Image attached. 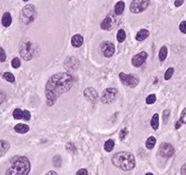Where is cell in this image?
<instances>
[{"label": "cell", "instance_id": "obj_44", "mask_svg": "<svg viewBox=\"0 0 186 175\" xmlns=\"http://www.w3.org/2000/svg\"><path fill=\"white\" fill-rule=\"evenodd\" d=\"M24 1H25V2H26V1H28V0H24Z\"/></svg>", "mask_w": 186, "mask_h": 175}, {"label": "cell", "instance_id": "obj_6", "mask_svg": "<svg viewBox=\"0 0 186 175\" xmlns=\"http://www.w3.org/2000/svg\"><path fill=\"white\" fill-rule=\"evenodd\" d=\"M119 79L121 80L122 84L125 85H128L131 88H134L139 84V77L137 75L133 74H127V73L121 72L119 73Z\"/></svg>", "mask_w": 186, "mask_h": 175}, {"label": "cell", "instance_id": "obj_8", "mask_svg": "<svg viewBox=\"0 0 186 175\" xmlns=\"http://www.w3.org/2000/svg\"><path fill=\"white\" fill-rule=\"evenodd\" d=\"M20 55L24 60H30L33 58V49L32 44L29 41L22 42L20 45Z\"/></svg>", "mask_w": 186, "mask_h": 175}, {"label": "cell", "instance_id": "obj_10", "mask_svg": "<svg viewBox=\"0 0 186 175\" xmlns=\"http://www.w3.org/2000/svg\"><path fill=\"white\" fill-rule=\"evenodd\" d=\"M174 154V147L169 143H162L159 147V155L162 158L169 159Z\"/></svg>", "mask_w": 186, "mask_h": 175}, {"label": "cell", "instance_id": "obj_7", "mask_svg": "<svg viewBox=\"0 0 186 175\" xmlns=\"http://www.w3.org/2000/svg\"><path fill=\"white\" fill-rule=\"evenodd\" d=\"M118 92L115 88H107L105 89L101 95V101L103 104H111L116 99Z\"/></svg>", "mask_w": 186, "mask_h": 175}, {"label": "cell", "instance_id": "obj_25", "mask_svg": "<svg viewBox=\"0 0 186 175\" xmlns=\"http://www.w3.org/2000/svg\"><path fill=\"white\" fill-rule=\"evenodd\" d=\"M117 41H118L119 43H123L125 39H126V33H125V31L123 29H121L119 30L118 32H117V37H116Z\"/></svg>", "mask_w": 186, "mask_h": 175}, {"label": "cell", "instance_id": "obj_20", "mask_svg": "<svg viewBox=\"0 0 186 175\" xmlns=\"http://www.w3.org/2000/svg\"><path fill=\"white\" fill-rule=\"evenodd\" d=\"M10 149V144L8 142L5 141V140H1V143H0V150H1V156H3L5 155L7 152Z\"/></svg>", "mask_w": 186, "mask_h": 175}, {"label": "cell", "instance_id": "obj_41", "mask_svg": "<svg viewBox=\"0 0 186 175\" xmlns=\"http://www.w3.org/2000/svg\"><path fill=\"white\" fill-rule=\"evenodd\" d=\"M180 175H186V164H184L180 169Z\"/></svg>", "mask_w": 186, "mask_h": 175}, {"label": "cell", "instance_id": "obj_16", "mask_svg": "<svg viewBox=\"0 0 186 175\" xmlns=\"http://www.w3.org/2000/svg\"><path fill=\"white\" fill-rule=\"evenodd\" d=\"M148 36H149V31L146 29H142L136 34V40L139 41V42H142V41L146 39Z\"/></svg>", "mask_w": 186, "mask_h": 175}, {"label": "cell", "instance_id": "obj_27", "mask_svg": "<svg viewBox=\"0 0 186 175\" xmlns=\"http://www.w3.org/2000/svg\"><path fill=\"white\" fill-rule=\"evenodd\" d=\"M53 165L55 166V167L59 168L62 166V156L60 155H56L53 158Z\"/></svg>", "mask_w": 186, "mask_h": 175}, {"label": "cell", "instance_id": "obj_14", "mask_svg": "<svg viewBox=\"0 0 186 175\" xmlns=\"http://www.w3.org/2000/svg\"><path fill=\"white\" fill-rule=\"evenodd\" d=\"M114 19L110 16H107L105 19L102 21V22L101 23V27L102 30H105V31H110L113 26H114Z\"/></svg>", "mask_w": 186, "mask_h": 175}, {"label": "cell", "instance_id": "obj_15", "mask_svg": "<svg viewBox=\"0 0 186 175\" xmlns=\"http://www.w3.org/2000/svg\"><path fill=\"white\" fill-rule=\"evenodd\" d=\"M84 38L81 34H75L71 39V44L73 47H79L83 45Z\"/></svg>", "mask_w": 186, "mask_h": 175}, {"label": "cell", "instance_id": "obj_37", "mask_svg": "<svg viewBox=\"0 0 186 175\" xmlns=\"http://www.w3.org/2000/svg\"><path fill=\"white\" fill-rule=\"evenodd\" d=\"M30 118H31L30 112L28 111V110H24V119H25V121H28V119H30Z\"/></svg>", "mask_w": 186, "mask_h": 175}, {"label": "cell", "instance_id": "obj_24", "mask_svg": "<svg viewBox=\"0 0 186 175\" xmlns=\"http://www.w3.org/2000/svg\"><path fill=\"white\" fill-rule=\"evenodd\" d=\"M167 56V47H162L159 50V59L160 61H164Z\"/></svg>", "mask_w": 186, "mask_h": 175}, {"label": "cell", "instance_id": "obj_4", "mask_svg": "<svg viewBox=\"0 0 186 175\" xmlns=\"http://www.w3.org/2000/svg\"><path fill=\"white\" fill-rule=\"evenodd\" d=\"M35 8L34 5H27L21 10L20 13V20L25 24L33 22L35 18Z\"/></svg>", "mask_w": 186, "mask_h": 175}, {"label": "cell", "instance_id": "obj_39", "mask_svg": "<svg viewBox=\"0 0 186 175\" xmlns=\"http://www.w3.org/2000/svg\"><path fill=\"white\" fill-rule=\"evenodd\" d=\"M0 53H1V61L2 62H4L6 60V54H5V51H4V49H3V47H1L0 48Z\"/></svg>", "mask_w": 186, "mask_h": 175}, {"label": "cell", "instance_id": "obj_18", "mask_svg": "<svg viewBox=\"0 0 186 175\" xmlns=\"http://www.w3.org/2000/svg\"><path fill=\"white\" fill-rule=\"evenodd\" d=\"M14 130L19 133H25L29 131V126L27 125V124L19 123L14 127Z\"/></svg>", "mask_w": 186, "mask_h": 175}, {"label": "cell", "instance_id": "obj_3", "mask_svg": "<svg viewBox=\"0 0 186 175\" xmlns=\"http://www.w3.org/2000/svg\"><path fill=\"white\" fill-rule=\"evenodd\" d=\"M112 162L115 167L123 170H131L135 167V158L129 152L122 151L115 154L112 158Z\"/></svg>", "mask_w": 186, "mask_h": 175}, {"label": "cell", "instance_id": "obj_30", "mask_svg": "<svg viewBox=\"0 0 186 175\" xmlns=\"http://www.w3.org/2000/svg\"><path fill=\"white\" fill-rule=\"evenodd\" d=\"M173 73H174V69L173 68H169L167 70L166 73H165V80H169L170 78L172 77V75H173Z\"/></svg>", "mask_w": 186, "mask_h": 175}, {"label": "cell", "instance_id": "obj_31", "mask_svg": "<svg viewBox=\"0 0 186 175\" xmlns=\"http://www.w3.org/2000/svg\"><path fill=\"white\" fill-rule=\"evenodd\" d=\"M11 66L14 69H18L21 66V60L19 58H14L11 61Z\"/></svg>", "mask_w": 186, "mask_h": 175}, {"label": "cell", "instance_id": "obj_21", "mask_svg": "<svg viewBox=\"0 0 186 175\" xmlns=\"http://www.w3.org/2000/svg\"><path fill=\"white\" fill-rule=\"evenodd\" d=\"M151 126L154 130H156L158 129V126H159V117H158V114L156 113L154 114V116L151 119Z\"/></svg>", "mask_w": 186, "mask_h": 175}, {"label": "cell", "instance_id": "obj_43", "mask_svg": "<svg viewBox=\"0 0 186 175\" xmlns=\"http://www.w3.org/2000/svg\"><path fill=\"white\" fill-rule=\"evenodd\" d=\"M145 175H154V174H153V173H151V172H148V173H146Z\"/></svg>", "mask_w": 186, "mask_h": 175}, {"label": "cell", "instance_id": "obj_19", "mask_svg": "<svg viewBox=\"0 0 186 175\" xmlns=\"http://www.w3.org/2000/svg\"><path fill=\"white\" fill-rule=\"evenodd\" d=\"M125 10V3L123 1H119L116 3V5L115 7V12L116 15H121L124 12Z\"/></svg>", "mask_w": 186, "mask_h": 175}, {"label": "cell", "instance_id": "obj_32", "mask_svg": "<svg viewBox=\"0 0 186 175\" xmlns=\"http://www.w3.org/2000/svg\"><path fill=\"white\" fill-rule=\"evenodd\" d=\"M127 135H128V129H127V128L122 129V130L120 131V132H119V138H120V140H124Z\"/></svg>", "mask_w": 186, "mask_h": 175}, {"label": "cell", "instance_id": "obj_28", "mask_svg": "<svg viewBox=\"0 0 186 175\" xmlns=\"http://www.w3.org/2000/svg\"><path fill=\"white\" fill-rule=\"evenodd\" d=\"M13 117L17 119H24V111L20 108H16L14 111H13Z\"/></svg>", "mask_w": 186, "mask_h": 175}, {"label": "cell", "instance_id": "obj_17", "mask_svg": "<svg viewBox=\"0 0 186 175\" xmlns=\"http://www.w3.org/2000/svg\"><path fill=\"white\" fill-rule=\"evenodd\" d=\"M11 21H12V19H11L10 13L6 12L5 14L3 15V17H2V24H3V26H5V27L10 26Z\"/></svg>", "mask_w": 186, "mask_h": 175}, {"label": "cell", "instance_id": "obj_45", "mask_svg": "<svg viewBox=\"0 0 186 175\" xmlns=\"http://www.w3.org/2000/svg\"><path fill=\"white\" fill-rule=\"evenodd\" d=\"M70 1H71V0H70Z\"/></svg>", "mask_w": 186, "mask_h": 175}, {"label": "cell", "instance_id": "obj_42", "mask_svg": "<svg viewBox=\"0 0 186 175\" xmlns=\"http://www.w3.org/2000/svg\"><path fill=\"white\" fill-rule=\"evenodd\" d=\"M46 175H59L56 172H54V170H50V172H48Z\"/></svg>", "mask_w": 186, "mask_h": 175}, {"label": "cell", "instance_id": "obj_12", "mask_svg": "<svg viewBox=\"0 0 186 175\" xmlns=\"http://www.w3.org/2000/svg\"><path fill=\"white\" fill-rule=\"evenodd\" d=\"M84 95L86 96V98L91 103H95L98 99V93L92 87H89V88L86 89L84 92Z\"/></svg>", "mask_w": 186, "mask_h": 175}, {"label": "cell", "instance_id": "obj_26", "mask_svg": "<svg viewBox=\"0 0 186 175\" xmlns=\"http://www.w3.org/2000/svg\"><path fill=\"white\" fill-rule=\"evenodd\" d=\"M3 79L4 80H6V81H8V82H15V77H14V75L12 74V73H10V72H5L3 74Z\"/></svg>", "mask_w": 186, "mask_h": 175}, {"label": "cell", "instance_id": "obj_38", "mask_svg": "<svg viewBox=\"0 0 186 175\" xmlns=\"http://www.w3.org/2000/svg\"><path fill=\"white\" fill-rule=\"evenodd\" d=\"M76 175H89V173L86 169H80L78 172H76Z\"/></svg>", "mask_w": 186, "mask_h": 175}, {"label": "cell", "instance_id": "obj_22", "mask_svg": "<svg viewBox=\"0 0 186 175\" xmlns=\"http://www.w3.org/2000/svg\"><path fill=\"white\" fill-rule=\"evenodd\" d=\"M115 147V141L113 139H109L105 142V144H104V149L107 152H111L113 149H114Z\"/></svg>", "mask_w": 186, "mask_h": 175}, {"label": "cell", "instance_id": "obj_5", "mask_svg": "<svg viewBox=\"0 0 186 175\" xmlns=\"http://www.w3.org/2000/svg\"><path fill=\"white\" fill-rule=\"evenodd\" d=\"M150 5V0H133L130 3L129 10L132 13H140L144 11Z\"/></svg>", "mask_w": 186, "mask_h": 175}, {"label": "cell", "instance_id": "obj_2", "mask_svg": "<svg viewBox=\"0 0 186 175\" xmlns=\"http://www.w3.org/2000/svg\"><path fill=\"white\" fill-rule=\"evenodd\" d=\"M31 170L29 159L25 156H18L10 161V165L6 170V175H28Z\"/></svg>", "mask_w": 186, "mask_h": 175}, {"label": "cell", "instance_id": "obj_23", "mask_svg": "<svg viewBox=\"0 0 186 175\" xmlns=\"http://www.w3.org/2000/svg\"><path fill=\"white\" fill-rule=\"evenodd\" d=\"M156 139L154 136H150L147 139V141H146V147L148 149H153L154 147H155V145H156Z\"/></svg>", "mask_w": 186, "mask_h": 175}, {"label": "cell", "instance_id": "obj_40", "mask_svg": "<svg viewBox=\"0 0 186 175\" xmlns=\"http://www.w3.org/2000/svg\"><path fill=\"white\" fill-rule=\"evenodd\" d=\"M183 3H184V0H175L174 5H175V7L179 8V7H180L181 5H183Z\"/></svg>", "mask_w": 186, "mask_h": 175}, {"label": "cell", "instance_id": "obj_9", "mask_svg": "<svg viewBox=\"0 0 186 175\" xmlns=\"http://www.w3.org/2000/svg\"><path fill=\"white\" fill-rule=\"evenodd\" d=\"M100 49L102 53V55L106 58H111L113 55L115 54V45L113 44L110 41H105V42H102L101 47H100Z\"/></svg>", "mask_w": 186, "mask_h": 175}, {"label": "cell", "instance_id": "obj_11", "mask_svg": "<svg viewBox=\"0 0 186 175\" xmlns=\"http://www.w3.org/2000/svg\"><path fill=\"white\" fill-rule=\"evenodd\" d=\"M147 58V53L146 52H140L132 58V60H131V63L132 65L136 68H139L142 65V64L145 62Z\"/></svg>", "mask_w": 186, "mask_h": 175}, {"label": "cell", "instance_id": "obj_34", "mask_svg": "<svg viewBox=\"0 0 186 175\" xmlns=\"http://www.w3.org/2000/svg\"><path fill=\"white\" fill-rule=\"evenodd\" d=\"M180 31L183 34H186V21H183L180 24Z\"/></svg>", "mask_w": 186, "mask_h": 175}, {"label": "cell", "instance_id": "obj_33", "mask_svg": "<svg viewBox=\"0 0 186 175\" xmlns=\"http://www.w3.org/2000/svg\"><path fill=\"white\" fill-rule=\"evenodd\" d=\"M179 121H181V123H184L186 124V108L183 110V112H181L180 114V118Z\"/></svg>", "mask_w": 186, "mask_h": 175}, {"label": "cell", "instance_id": "obj_36", "mask_svg": "<svg viewBox=\"0 0 186 175\" xmlns=\"http://www.w3.org/2000/svg\"><path fill=\"white\" fill-rule=\"evenodd\" d=\"M169 115V109H167L166 111H164V113H163V121H164L165 123H167V121Z\"/></svg>", "mask_w": 186, "mask_h": 175}, {"label": "cell", "instance_id": "obj_35", "mask_svg": "<svg viewBox=\"0 0 186 175\" xmlns=\"http://www.w3.org/2000/svg\"><path fill=\"white\" fill-rule=\"evenodd\" d=\"M66 150H69L72 152H76V148H75V145H73V144H67L66 145Z\"/></svg>", "mask_w": 186, "mask_h": 175}, {"label": "cell", "instance_id": "obj_29", "mask_svg": "<svg viewBox=\"0 0 186 175\" xmlns=\"http://www.w3.org/2000/svg\"><path fill=\"white\" fill-rule=\"evenodd\" d=\"M156 101V95H154V94L149 95L147 97H146V103L148 105H152V104L155 103Z\"/></svg>", "mask_w": 186, "mask_h": 175}, {"label": "cell", "instance_id": "obj_13", "mask_svg": "<svg viewBox=\"0 0 186 175\" xmlns=\"http://www.w3.org/2000/svg\"><path fill=\"white\" fill-rule=\"evenodd\" d=\"M64 66L66 69H68V70H70V71H75L77 69V66H78V61H77V59H76L75 58H68L65 62H64Z\"/></svg>", "mask_w": 186, "mask_h": 175}, {"label": "cell", "instance_id": "obj_1", "mask_svg": "<svg viewBox=\"0 0 186 175\" xmlns=\"http://www.w3.org/2000/svg\"><path fill=\"white\" fill-rule=\"evenodd\" d=\"M74 78L70 73H57L48 79L45 93L47 96V103L52 106L60 96L69 91L74 84Z\"/></svg>", "mask_w": 186, "mask_h": 175}]
</instances>
